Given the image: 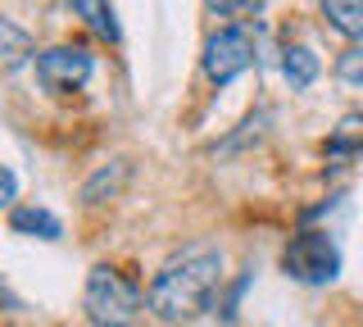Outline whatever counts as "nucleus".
Segmentation results:
<instances>
[{
	"label": "nucleus",
	"mask_w": 363,
	"mask_h": 327,
	"mask_svg": "<svg viewBox=\"0 0 363 327\" xmlns=\"http://www.w3.org/2000/svg\"><path fill=\"white\" fill-rule=\"evenodd\" d=\"M141 287L128 282L118 268L109 264H96L86 277V291H82V309L96 327H132L136 314H141Z\"/></svg>",
	"instance_id": "2"
},
{
	"label": "nucleus",
	"mask_w": 363,
	"mask_h": 327,
	"mask_svg": "<svg viewBox=\"0 0 363 327\" xmlns=\"http://www.w3.org/2000/svg\"><path fill=\"white\" fill-rule=\"evenodd\" d=\"M250 64H255V41H250L245 28H218L209 41H204V73L209 82H236Z\"/></svg>",
	"instance_id": "4"
},
{
	"label": "nucleus",
	"mask_w": 363,
	"mask_h": 327,
	"mask_svg": "<svg viewBox=\"0 0 363 327\" xmlns=\"http://www.w3.org/2000/svg\"><path fill=\"white\" fill-rule=\"evenodd\" d=\"M91 50L86 46H50L37 55V82L45 92L64 96V92H77V87H86L91 77Z\"/></svg>",
	"instance_id": "5"
},
{
	"label": "nucleus",
	"mask_w": 363,
	"mask_h": 327,
	"mask_svg": "<svg viewBox=\"0 0 363 327\" xmlns=\"http://www.w3.org/2000/svg\"><path fill=\"white\" fill-rule=\"evenodd\" d=\"M9 223H14V232H32V236H41V241H60V218H55V214L50 209H14V218H9Z\"/></svg>",
	"instance_id": "10"
},
{
	"label": "nucleus",
	"mask_w": 363,
	"mask_h": 327,
	"mask_svg": "<svg viewBox=\"0 0 363 327\" xmlns=\"http://www.w3.org/2000/svg\"><path fill=\"white\" fill-rule=\"evenodd\" d=\"M350 145H359V155H363V118H345V123H340V132L332 137L327 150H332V155H345Z\"/></svg>",
	"instance_id": "13"
},
{
	"label": "nucleus",
	"mask_w": 363,
	"mask_h": 327,
	"mask_svg": "<svg viewBox=\"0 0 363 327\" xmlns=\"http://www.w3.org/2000/svg\"><path fill=\"white\" fill-rule=\"evenodd\" d=\"M323 14L340 37L363 41V0H323Z\"/></svg>",
	"instance_id": "6"
},
{
	"label": "nucleus",
	"mask_w": 363,
	"mask_h": 327,
	"mask_svg": "<svg viewBox=\"0 0 363 327\" xmlns=\"http://www.w3.org/2000/svg\"><path fill=\"white\" fill-rule=\"evenodd\" d=\"M28 55H32V37L18 23L0 18V69H18Z\"/></svg>",
	"instance_id": "9"
},
{
	"label": "nucleus",
	"mask_w": 363,
	"mask_h": 327,
	"mask_svg": "<svg viewBox=\"0 0 363 327\" xmlns=\"http://www.w3.org/2000/svg\"><path fill=\"white\" fill-rule=\"evenodd\" d=\"M73 9H77V18H82L96 37L118 41V18H113V5H109V0H73Z\"/></svg>",
	"instance_id": "7"
},
{
	"label": "nucleus",
	"mask_w": 363,
	"mask_h": 327,
	"mask_svg": "<svg viewBox=\"0 0 363 327\" xmlns=\"http://www.w3.org/2000/svg\"><path fill=\"white\" fill-rule=\"evenodd\" d=\"M281 268H286L295 282H304V287H327V282H336V273H340V250L327 232H300L286 250H281Z\"/></svg>",
	"instance_id": "3"
},
{
	"label": "nucleus",
	"mask_w": 363,
	"mask_h": 327,
	"mask_svg": "<svg viewBox=\"0 0 363 327\" xmlns=\"http://www.w3.org/2000/svg\"><path fill=\"white\" fill-rule=\"evenodd\" d=\"M336 77H340L345 87H354V92H363V41H359V46H350L345 55H340Z\"/></svg>",
	"instance_id": "11"
},
{
	"label": "nucleus",
	"mask_w": 363,
	"mask_h": 327,
	"mask_svg": "<svg viewBox=\"0 0 363 327\" xmlns=\"http://www.w3.org/2000/svg\"><path fill=\"white\" fill-rule=\"evenodd\" d=\"M223 287V255L213 245H186L173 255L150 282V314L164 323H186L200 309H209L213 291Z\"/></svg>",
	"instance_id": "1"
},
{
	"label": "nucleus",
	"mask_w": 363,
	"mask_h": 327,
	"mask_svg": "<svg viewBox=\"0 0 363 327\" xmlns=\"http://www.w3.org/2000/svg\"><path fill=\"white\" fill-rule=\"evenodd\" d=\"M281 73H286V82L295 87V92H304V87L318 77V55L309 46H286V55H281Z\"/></svg>",
	"instance_id": "8"
},
{
	"label": "nucleus",
	"mask_w": 363,
	"mask_h": 327,
	"mask_svg": "<svg viewBox=\"0 0 363 327\" xmlns=\"http://www.w3.org/2000/svg\"><path fill=\"white\" fill-rule=\"evenodd\" d=\"M218 18H255L264 9V0H204Z\"/></svg>",
	"instance_id": "12"
},
{
	"label": "nucleus",
	"mask_w": 363,
	"mask_h": 327,
	"mask_svg": "<svg viewBox=\"0 0 363 327\" xmlns=\"http://www.w3.org/2000/svg\"><path fill=\"white\" fill-rule=\"evenodd\" d=\"M14 196H18V177L9 173L5 164H0V205H9V200H14Z\"/></svg>",
	"instance_id": "14"
}]
</instances>
